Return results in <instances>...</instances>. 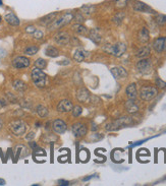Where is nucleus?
<instances>
[{
	"label": "nucleus",
	"mask_w": 166,
	"mask_h": 186,
	"mask_svg": "<svg viewBox=\"0 0 166 186\" xmlns=\"http://www.w3.org/2000/svg\"><path fill=\"white\" fill-rule=\"evenodd\" d=\"M74 13L72 11L65 12L62 16L59 17L58 19H54V21L48 26V29H49L50 31H53V30H57V29H60L64 26L68 25L70 21H74Z\"/></svg>",
	"instance_id": "obj_1"
},
{
	"label": "nucleus",
	"mask_w": 166,
	"mask_h": 186,
	"mask_svg": "<svg viewBox=\"0 0 166 186\" xmlns=\"http://www.w3.org/2000/svg\"><path fill=\"white\" fill-rule=\"evenodd\" d=\"M31 77L34 83V85L37 88H44L46 86V81H47V75L43 70L40 69L38 67H35L31 72Z\"/></svg>",
	"instance_id": "obj_2"
},
{
	"label": "nucleus",
	"mask_w": 166,
	"mask_h": 186,
	"mask_svg": "<svg viewBox=\"0 0 166 186\" xmlns=\"http://www.w3.org/2000/svg\"><path fill=\"white\" fill-rule=\"evenodd\" d=\"M104 50L108 53V54H111L115 57H120L127 51V46L123 43H116L112 44V45H107L106 47H104Z\"/></svg>",
	"instance_id": "obj_3"
},
{
	"label": "nucleus",
	"mask_w": 166,
	"mask_h": 186,
	"mask_svg": "<svg viewBox=\"0 0 166 186\" xmlns=\"http://www.w3.org/2000/svg\"><path fill=\"white\" fill-rule=\"evenodd\" d=\"M158 94V90L152 86H144L140 90V97L144 101H150L154 99Z\"/></svg>",
	"instance_id": "obj_4"
},
{
	"label": "nucleus",
	"mask_w": 166,
	"mask_h": 186,
	"mask_svg": "<svg viewBox=\"0 0 166 186\" xmlns=\"http://www.w3.org/2000/svg\"><path fill=\"white\" fill-rule=\"evenodd\" d=\"M9 128L15 136H21L26 131V124L23 120H14L9 124Z\"/></svg>",
	"instance_id": "obj_5"
},
{
	"label": "nucleus",
	"mask_w": 166,
	"mask_h": 186,
	"mask_svg": "<svg viewBox=\"0 0 166 186\" xmlns=\"http://www.w3.org/2000/svg\"><path fill=\"white\" fill-rule=\"evenodd\" d=\"M132 123V120L130 117H121V118H118L117 120L113 121V122L107 124V125H106V129L109 130V131L117 130L120 127H122V126L130 125V124Z\"/></svg>",
	"instance_id": "obj_6"
},
{
	"label": "nucleus",
	"mask_w": 166,
	"mask_h": 186,
	"mask_svg": "<svg viewBox=\"0 0 166 186\" xmlns=\"http://www.w3.org/2000/svg\"><path fill=\"white\" fill-rule=\"evenodd\" d=\"M138 71L142 74H148L152 71V64L149 59H142L136 65Z\"/></svg>",
	"instance_id": "obj_7"
},
{
	"label": "nucleus",
	"mask_w": 166,
	"mask_h": 186,
	"mask_svg": "<svg viewBox=\"0 0 166 186\" xmlns=\"http://www.w3.org/2000/svg\"><path fill=\"white\" fill-rule=\"evenodd\" d=\"M31 65V60L26 56H16L12 60V66L16 69H23Z\"/></svg>",
	"instance_id": "obj_8"
},
{
	"label": "nucleus",
	"mask_w": 166,
	"mask_h": 186,
	"mask_svg": "<svg viewBox=\"0 0 166 186\" xmlns=\"http://www.w3.org/2000/svg\"><path fill=\"white\" fill-rule=\"evenodd\" d=\"M70 39L72 37L69 36V34L66 32H59L53 38L55 43L59 44V45H67L70 43Z\"/></svg>",
	"instance_id": "obj_9"
},
{
	"label": "nucleus",
	"mask_w": 166,
	"mask_h": 186,
	"mask_svg": "<svg viewBox=\"0 0 166 186\" xmlns=\"http://www.w3.org/2000/svg\"><path fill=\"white\" fill-rule=\"evenodd\" d=\"M134 10L137 12H145V13H152V14H155L156 11L154 9H152L148 4L144 3V2L141 1H136L134 3Z\"/></svg>",
	"instance_id": "obj_10"
},
{
	"label": "nucleus",
	"mask_w": 166,
	"mask_h": 186,
	"mask_svg": "<svg viewBox=\"0 0 166 186\" xmlns=\"http://www.w3.org/2000/svg\"><path fill=\"white\" fill-rule=\"evenodd\" d=\"M52 129L54 130L55 133L63 134L65 133L66 129H67V125H66V123L64 122L62 119H56L52 123Z\"/></svg>",
	"instance_id": "obj_11"
},
{
	"label": "nucleus",
	"mask_w": 166,
	"mask_h": 186,
	"mask_svg": "<svg viewBox=\"0 0 166 186\" xmlns=\"http://www.w3.org/2000/svg\"><path fill=\"white\" fill-rule=\"evenodd\" d=\"M74 108V105H72V102L70 100L67 99H63L61 100L60 102L57 105V111L60 113H67L70 112Z\"/></svg>",
	"instance_id": "obj_12"
},
{
	"label": "nucleus",
	"mask_w": 166,
	"mask_h": 186,
	"mask_svg": "<svg viewBox=\"0 0 166 186\" xmlns=\"http://www.w3.org/2000/svg\"><path fill=\"white\" fill-rule=\"evenodd\" d=\"M72 132L76 137H83L87 134V126L81 122H77L72 125Z\"/></svg>",
	"instance_id": "obj_13"
},
{
	"label": "nucleus",
	"mask_w": 166,
	"mask_h": 186,
	"mask_svg": "<svg viewBox=\"0 0 166 186\" xmlns=\"http://www.w3.org/2000/svg\"><path fill=\"white\" fill-rule=\"evenodd\" d=\"M111 74L113 75L116 79H122L127 76V71L122 67V66H116L110 69Z\"/></svg>",
	"instance_id": "obj_14"
},
{
	"label": "nucleus",
	"mask_w": 166,
	"mask_h": 186,
	"mask_svg": "<svg viewBox=\"0 0 166 186\" xmlns=\"http://www.w3.org/2000/svg\"><path fill=\"white\" fill-rule=\"evenodd\" d=\"M4 19H5V21L8 24V25H10L12 26H19V24H21L19 19L13 12L6 13V14L4 15Z\"/></svg>",
	"instance_id": "obj_15"
},
{
	"label": "nucleus",
	"mask_w": 166,
	"mask_h": 186,
	"mask_svg": "<svg viewBox=\"0 0 166 186\" xmlns=\"http://www.w3.org/2000/svg\"><path fill=\"white\" fill-rule=\"evenodd\" d=\"M153 48L157 53H161L165 50V38L159 37L157 38L153 43Z\"/></svg>",
	"instance_id": "obj_16"
},
{
	"label": "nucleus",
	"mask_w": 166,
	"mask_h": 186,
	"mask_svg": "<svg viewBox=\"0 0 166 186\" xmlns=\"http://www.w3.org/2000/svg\"><path fill=\"white\" fill-rule=\"evenodd\" d=\"M56 15L57 13L56 12H52V13H49V14L45 15V16L41 17L40 19V25L44 26H48L50 25V24H52L53 21H54V19H56Z\"/></svg>",
	"instance_id": "obj_17"
},
{
	"label": "nucleus",
	"mask_w": 166,
	"mask_h": 186,
	"mask_svg": "<svg viewBox=\"0 0 166 186\" xmlns=\"http://www.w3.org/2000/svg\"><path fill=\"white\" fill-rule=\"evenodd\" d=\"M124 107H125V110H127L128 113H130V114H134V113H137L139 111V105L132 99H130L128 101L125 102Z\"/></svg>",
	"instance_id": "obj_18"
},
{
	"label": "nucleus",
	"mask_w": 166,
	"mask_h": 186,
	"mask_svg": "<svg viewBox=\"0 0 166 186\" xmlns=\"http://www.w3.org/2000/svg\"><path fill=\"white\" fill-rule=\"evenodd\" d=\"M125 94L128 97V99L135 100L138 97V91H137V86L136 83H130L127 86V90H125Z\"/></svg>",
	"instance_id": "obj_19"
},
{
	"label": "nucleus",
	"mask_w": 166,
	"mask_h": 186,
	"mask_svg": "<svg viewBox=\"0 0 166 186\" xmlns=\"http://www.w3.org/2000/svg\"><path fill=\"white\" fill-rule=\"evenodd\" d=\"M77 98L79 102L86 103L90 100V93L86 88H79L77 93Z\"/></svg>",
	"instance_id": "obj_20"
},
{
	"label": "nucleus",
	"mask_w": 166,
	"mask_h": 186,
	"mask_svg": "<svg viewBox=\"0 0 166 186\" xmlns=\"http://www.w3.org/2000/svg\"><path fill=\"white\" fill-rule=\"evenodd\" d=\"M72 30L76 34L79 35V36H87L88 33H89V30L86 28L85 26H83L82 24H76V25L72 26Z\"/></svg>",
	"instance_id": "obj_21"
},
{
	"label": "nucleus",
	"mask_w": 166,
	"mask_h": 186,
	"mask_svg": "<svg viewBox=\"0 0 166 186\" xmlns=\"http://www.w3.org/2000/svg\"><path fill=\"white\" fill-rule=\"evenodd\" d=\"M45 55L48 57H51V58H55V57H58L60 55V51L54 46L49 45L45 49Z\"/></svg>",
	"instance_id": "obj_22"
},
{
	"label": "nucleus",
	"mask_w": 166,
	"mask_h": 186,
	"mask_svg": "<svg viewBox=\"0 0 166 186\" xmlns=\"http://www.w3.org/2000/svg\"><path fill=\"white\" fill-rule=\"evenodd\" d=\"M139 41L141 42L142 44H145L149 41L150 39V35H149V31H148L147 28H142V30L139 32Z\"/></svg>",
	"instance_id": "obj_23"
},
{
	"label": "nucleus",
	"mask_w": 166,
	"mask_h": 186,
	"mask_svg": "<svg viewBox=\"0 0 166 186\" xmlns=\"http://www.w3.org/2000/svg\"><path fill=\"white\" fill-rule=\"evenodd\" d=\"M87 53L88 52H86V51L83 49H77L74 54V60L77 62H83L86 58H87V56H88Z\"/></svg>",
	"instance_id": "obj_24"
},
{
	"label": "nucleus",
	"mask_w": 166,
	"mask_h": 186,
	"mask_svg": "<svg viewBox=\"0 0 166 186\" xmlns=\"http://www.w3.org/2000/svg\"><path fill=\"white\" fill-rule=\"evenodd\" d=\"M12 87H13V88H14L15 91H17V92H21V93L25 92L26 88H28L26 83H25V81H21V79H16V81H13Z\"/></svg>",
	"instance_id": "obj_25"
},
{
	"label": "nucleus",
	"mask_w": 166,
	"mask_h": 186,
	"mask_svg": "<svg viewBox=\"0 0 166 186\" xmlns=\"http://www.w3.org/2000/svg\"><path fill=\"white\" fill-rule=\"evenodd\" d=\"M88 36H89V38L95 44H99L101 42V36L100 34H99L98 30H96V29L90 30L89 33H88Z\"/></svg>",
	"instance_id": "obj_26"
},
{
	"label": "nucleus",
	"mask_w": 166,
	"mask_h": 186,
	"mask_svg": "<svg viewBox=\"0 0 166 186\" xmlns=\"http://www.w3.org/2000/svg\"><path fill=\"white\" fill-rule=\"evenodd\" d=\"M149 55H150V48L148 46H144V47L140 48L136 53V56L139 57V58H146Z\"/></svg>",
	"instance_id": "obj_27"
},
{
	"label": "nucleus",
	"mask_w": 166,
	"mask_h": 186,
	"mask_svg": "<svg viewBox=\"0 0 166 186\" xmlns=\"http://www.w3.org/2000/svg\"><path fill=\"white\" fill-rule=\"evenodd\" d=\"M36 112H37V114H38L40 117H42V118H44V117H47L48 114H49V111H48V109L45 107V106H43V105L37 106Z\"/></svg>",
	"instance_id": "obj_28"
},
{
	"label": "nucleus",
	"mask_w": 166,
	"mask_h": 186,
	"mask_svg": "<svg viewBox=\"0 0 166 186\" xmlns=\"http://www.w3.org/2000/svg\"><path fill=\"white\" fill-rule=\"evenodd\" d=\"M81 11L84 13V14L90 15L92 14L93 12L95 11V6L94 5H90V4H87V5H84L81 7Z\"/></svg>",
	"instance_id": "obj_29"
},
{
	"label": "nucleus",
	"mask_w": 166,
	"mask_h": 186,
	"mask_svg": "<svg viewBox=\"0 0 166 186\" xmlns=\"http://www.w3.org/2000/svg\"><path fill=\"white\" fill-rule=\"evenodd\" d=\"M39 51V47H37V46H29V47H26L25 49V54L26 55H29V56H33V55H35L37 52Z\"/></svg>",
	"instance_id": "obj_30"
},
{
	"label": "nucleus",
	"mask_w": 166,
	"mask_h": 186,
	"mask_svg": "<svg viewBox=\"0 0 166 186\" xmlns=\"http://www.w3.org/2000/svg\"><path fill=\"white\" fill-rule=\"evenodd\" d=\"M155 21L158 26H165L166 25V15L165 14H157L155 17Z\"/></svg>",
	"instance_id": "obj_31"
},
{
	"label": "nucleus",
	"mask_w": 166,
	"mask_h": 186,
	"mask_svg": "<svg viewBox=\"0 0 166 186\" xmlns=\"http://www.w3.org/2000/svg\"><path fill=\"white\" fill-rule=\"evenodd\" d=\"M35 66L40 68V69H44V68H46V66H47V61L43 58H38L35 61Z\"/></svg>",
	"instance_id": "obj_32"
},
{
	"label": "nucleus",
	"mask_w": 166,
	"mask_h": 186,
	"mask_svg": "<svg viewBox=\"0 0 166 186\" xmlns=\"http://www.w3.org/2000/svg\"><path fill=\"white\" fill-rule=\"evenodd\" d=\"M72 116H74V117H79V116H81V115H82L83 108H82L81 106H74V107L72 108Z\"/></svg>",
	"instance_id": "obj_33"
},
{
	"label": "nucleus",
	"mask_w": 166,
	"mask_h": 186,
	"mask_svg": "<svg viewBox=\"0 0 166 186\" xmlns=\"http://www.w3.org/2000/svg\"><path fill=\"white\" fill-rule=\"evenodd\" d=\"M115 7L116 8H124L127 4V0H114Z\"/></svg>",
	"instance_id": "obj_34"
},
{
	"label": "nucleus",
	"mask_w": 166,
	"mask_h": 186,
	"mask_svg": "<svg viewBox=\"0 0 166 186\" xmlns=\"http://www.w3.org/2000/svg\"><path fill=\"white\" fill-rule=\"evenodd\" d=\"M74 21H76L77 24H82L85 21V17L81 12H77L76 14H74Z\"/></svg>",
	"instance_id": "obj_35"
},
{
	"label": "nucleus",
	"mask_w": 166,
	"mask_h": 186,
	"mask_svg": "<svg viewBox=\"0 0 166 186\" xmlns=\"http://www.w3.org/2000/svg\"><path fill=\"white\" fill-rule=\"evenodd\" d=\"M155 83H156L157 88H166V83L165 81H163L161 78H159V77H157L156 81H155Z\"/></svg>",
	"instance_id": "obj_36"
},
{
	"label": "nucleus",
	"mask_w": 166,
	"mask_h": 186,
	"mask_svg": "<svg viewBox=\"0 0 166 186\" xmlns=\"http://www.w3.org/2000/svg\"><path fill=\"white\" fill-rule=\"evenodd\" d=\"M33 37H34L36 40H42L44 37V33L40 30H36V32L33 34Z\"/></svg>",
	"instance_id": "obj_37"
},
{
	"label": "nucleus",
	"mask_w": 166,
	"mask_h": 186,
	"mask_svg": "<svg viewBox=\"0 0 166 186\" xmlns=\"http://www.w3.org/2000/svg\"><path fill=\"white\" fill-rule=\"evenodd\" d=\"M123 16H124V14H123L122 12L117 13V14L114 16V21H115V23H117V24H120L121 21L123 19Z\"/></svg>",
	"instance_id": "obj_38"
},
{
	"label": "nucleus",
	"mask_w": 166,
	"mask_h": 186,
	"mask_svg": "<svg viewBox=\"0 0 166 186\" xmlns=\"http://www.w3.org/2000/svg\"><path fill=\"white\" fill-rule=\"evenodd\" d=\"M36 30L37 29L35 28L34 26H26V29H25V31L28 33V34H32V35L36 32Z\"/></svg>",
	"instance_id": "obj_39"
},
{
	"label": "nucleus",
	"mask_w": 166,
	"mask_h": 186,
	"mask_svg": "<svg viewBox=\"0 0 166 186\" xmlns=\"http://www.w3.org/2000/svg\"><path fill=\"white\" fill-rule=\"evenodd\" d=\"M34 137H35V132H30V133H28V135L26 136V139L30 141V140H32Z\"/></svg>",
	"instance_id": "obj_40"
},
{
	"label": "nucleus",
	"mask_w": 166,
	"mask_h": 186,
	"mask_svg": "<svg viewBox=\"0 0 166 186\" xmlns=\"http://www.w3.org/2000/svg\"><path fill=\"white\" fill-rule=\"evenodd\" d=\"M29 145H30V147L32 148L33 150H36V149H38V145H37L35 141H32V140H30V143H29Z\"/></svg>",
	"instance_id": "obj_41"
},
{
	"label": "nucleus",
	"mask_w": 166,
	"mask_h": 186,
	"mask_svg": "<svg viewBox=\"0 0 166 186\" xmlns=\"http://www.w3.org/2000/svg\"><path fill=\"white\" fill-rule=\"evenodd\" d=\"M58 184H59V185H63V186H67V185H69V181H66V180H58Z\"/></svg>",
	"instance_id": "obj_42"
},
{
	"label": "nucleus",
	"mask_w": 166,
	"mask_h": 186,
	"mask_svg": "<svg viewBox=\"0 0 166 186\" xmlns=\"http://www.w3.org/2000/svg\"><path fill=\"white\" fill-rule=\"evenodd\" d=\"M95 175H92V176H88V177H85V178L83 179V181H88V180H90V179H92L93 177H94Z\"/></svg>",
	"instance_id": "obj_43"
},
{
	"label": "nucleus",
	"mask_w": 166,
	"mask_h": 186,
	"mask_svg": "<svg viewBox=\"0 0 166 186\" xmlns=\"http://www.w3.org/2000/svg\"><path fill=\"white\" fill-rule=\"evenodd\" d=\"M5 184H6L5 180H4V179H2V178H0V185H5Z\"/></svg>",
	"instance_id": "obj_44"
},
{
	"label": "nucleus",
	"mask_w": 166,
	"mask_h": 186,
	"mask_svg": "<svg viewBox=\"0 0 166 186\" xmlns=\"http://www.w3.org/2000/svg\"><path fill=\"white\" fill-rule=\"evenodd\" d=\"M1 127H2V121L1 119H0V129H1Z\"/></svg>",
	"instance_id": "obj_45"
},
{
	"label": "nucleus",
	"mask_w": 166,
	"mask_h": 186,
	"mask_svg": "<svg viewBox=\"0 0 166 186\" xmlns=\"http://www.w3.org/2000/svg\"><path fill=\"white\" fill-rule=\"evenodd\" d=\"M2 4H3V0H0V6H1Z\"/></svg>",
	"instance_id": "obj_46"
},
{
	"label": "nucleus",
	"mask_w": 166,
	"mask_h": 186,
	"mask_svg": "<svg viewBox=\"0 0 166 186\" xmlns=\"http://www.w3.org/2000/svg\"><path fill=\"white\" fill-rule=\"evenodd\" d=\"M165 49H166V38H165Z\"/></svg>",
	"instance_id": "obj_47"
},
{
	"label": "nucleus",
	"mask_w": 166,
	"mask_h": 186,
	"mask_svg": "<svg viewBox=\"0 0 166 186\" xmlns=\"http://www.w3.org/2000/svg\"><path fill=\"white\" fill-rule=\"evenodd\" d=\"M1 21H2V17H1V16H0V23H1Z\"/></svg>",
	"instance_id": "obj_48"
}]
</instances>
